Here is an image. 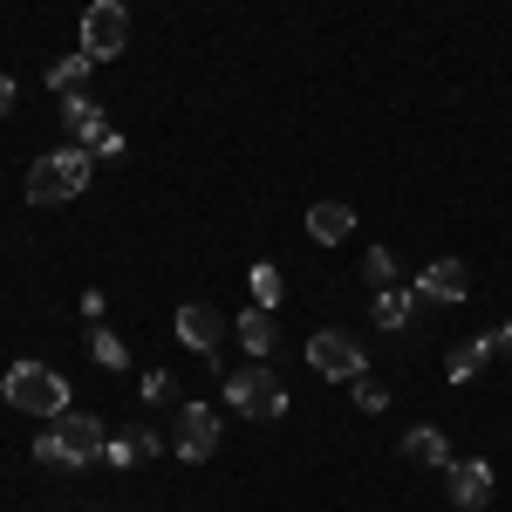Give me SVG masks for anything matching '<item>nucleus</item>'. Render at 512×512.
Wrapping results in <instances>:
<instances>
[{"instance_id":"f8f14e48","label":"nucleus","mask_w":512,"mask_h":512,"mask_svg":"<svg viewBox=\"0 0 512 512\" xmlns=\"http://www.w3.org/2000/svg\"><path fill=\"white\" fill-rule=\"evenodd\" d=\"M62 123H69V137H76L82 151H96V144L110 137V117H103V110H96L82 89H76V96H62Z\"/></svg>"},{"instance_id":"f3484780","label":"nucleus","mask_w":512,"mask_h":512,"mask_svg":"<svg viewBox=\"0 0 512 512\" xmlns=\"http://www.w3.org/2000/svg\"><path fill=\"white\" fill-rule=\"evenodd\" d=\"M239 349L246 355L274 349V308H246V315H239Z\"/></svg>"},{"instance_id":"b1692460","label":"nucleus","mask_w":512,"mask_h":512,"mask_svg":"<svg viewBox=\"0 0 512 512\" xmlns=\"http://www.w3.org/2000/svg\"><path fill=\"white\" fill-rule=\"evenodd\" d=\"M7 110H14V82L0 76V117H7Z\"/></svg>"},{"instance_id":"423d86ee","label":"nucleus","mask_w":512,"mask_h":512,"mask_svg":"<svg viewBox=\"0 0 512 512\" xmlns=\"http://www.w3.org/2000/svg\"><path fill=\"white\" fill-rule=\"evenodd\" d=\"M308 369H315V376H328V383H355L369 362H362V342H349L342 328H321L315 342H308Z\"/></svg>"},{"instance_id":"f03ea898","label":"nucleus","mask_w":512,"mask_h":512,"mask_svg":"<svg viewBox=\"0 0 512 512\" xmlns=\"http://www.w3.org/2000/svg\"><path fill=\"white\" fill-rule=\"evenodd\" d=\"M89 151L82 144H69V151H41L35 164H28V205H69V198H82L89 192Z\"/></svg>"},{"instance_id":"1a4fd4ad","label":"nucleus","mask_w":512,"mask_h":512,"mask_svg":"<svg viewBox=\"0 0 512 512\" xmlns=\"http://www.w3.org/2000/svg\"><path fill=\"white\" fill-rule=\"evenodd\" d=\"M444 478H451V506H465V512L492 506V465L485 458H451Z\"/></svg>"},{"instance_id":"412c9836","label":"nucleus","mask_w":512,"mask_h":512,"mask_svg":"<svg viewBox=\"0 0 512 512\" xmlns=\"http://www.w3.org/2000/svg\"><path fill=\"white\" fill-rule=\"evenodd\" d=\"M253 301H260V308L280 301V267H253Z\"/></svg>"},{"instance_id":"4be33fe9","label":"nucleus","mask_w":512,"mask_h":512,"mask_svg":"<svg viewBox=\"0 0 512 512\" xmlns=\"http://www.w3.org/2000/svg\"><path fill=\"white\" fill-rule=\"evenodd\" d=\"M355 403H362V410H383L390 390H383V383H369V376H355Z\"/></svg>"},{"instance_id":"20e7f679","label":"nucleus","mask_w":512,"mask_h":512,"mask_svg":"<svg viewBox=\"0 0 512 512\" xmlns=\"http://www.w3.org/2000/svg\"><path fill=\"white\" fill-rule=\"evenodd\" d=\"M226 403H233L239 417H253V424L287 417V390H280L274 369H233V376H226Z\"/></svg>"},{"instance_id":"9d476101","label":"nucleus","mask_w":512,"mask_h":512,"mask_svg":"<svg viewBox=\"0 0 512 512\" xmlns=\"http://www.w3.org/2000/svg\"><path fill=\"white\" fill-rule=\"evenodd\" d=\"M465 294H472L465 260H431V267L417 274V301H465Z\"/></svg>"},{"instance_id":"6e6552de","label":"nucleus","mask_w":512,"mask_h":512,"mask_svg":"<svg viewBox=\"0 0 512 512\" xmlns=\"http://www.w3.org/2000/svg\"><path fill=\"white\" fill-rule=\"evenodd\" d=\"M171 444H178V458H212V451H219V417H212V403H185Z\"/></svg>"},{"instance_id":"9b49d317","label":"nucleus","mask_w":512,"mask_h":512,"mask_svg":"<svg viewBox=\"0 0 512 512\" xmlns=\"http://www.w3.org/2000/svg\"><path fill=\"white\" fill-rule=\"evenodd\" d=\"M349 233H355V205L349 198H321V205H308V239H315V246H342Z\"/></svg>"},{"instance_id":"7ed1b4c3","label":"nucleus","mask_w":512,"mask_h":512,"mask_svg":"<svg viewBox=\"0 0 512 512\" xmlns=\"http://www.w3.org/2000/svg\"><path fill=\"white\" fill-rule=\"evenodd\" d=\"M0 396L14 403V410H28V417H62L69 410V376L62 369H48V362H14L7 376H0Z\"/></svg>"},{"instance_id":"a211bd4d","label":"nucleus","mask_w":512,"mask_h":512,"mask_svg":"<svg viewBox=\"0 0 512 512\" xmlns=\"http://www.w3.org/2000/svg\"><path fill=\"white\" fill-rule=\"evenodd\" d=\"M89 69H96V62H89V55H62V62H48V89H62V96H69V89H82V82H89Z\"/></svg>"},{"instance_id":"2eb2a0df","label":"nucleus","mask_w":512,"mask_h":512,"mask_svg":"<svg viewBox=\"0 0 512 512\" xmlns=\"http://www.w3.org/2000/svg\"><path fill=\"white\" fill-rule=\"evenodd\" d=\"M492 355H499V349H492V335H472V342H458V349L444 355V376H451V383H472Z\"/></svg>"},{"instance_id":"0eeeda50","label":"nucleus","mask_w":512,"mask_h":512,"mask_svg":"<svg viewBox=\"0 0 512 512\" xmlns=\"http://www.w3.org/2000/svg\"><path fill=\"white\" fill-rule=\"evenodd\" d=\"M171 328H178V342H185V349H192V355H212V349H219V342H226V315H219L212 301H185Z\"/></svg>"},{"instance_id":"dca6fc26","label":"nucleus","mask_w":512,"mask_h":512,"mask_svg":"<svg viewBox=\"0 0 512 512\" xmlns=\"http://www.w3.org/2000/svg\"><path fill=\"white\" fill-rule=\"evenodd\" d=\"M417 315V287H376V328H403Z\"/></svg>"},{"instance_id":"f257e3e1","label":"nucleus","mask_w":512,"mask_h":512,"mask_svg":"<svg viewBox=\"0 0 512 512\" xmlns=\"http://www.w3.org/2000/svg\"><path fill=\"white\" fill-rule=\"evenodd\" d=\"M110 451V431L89 417V410H62L48 431L35 437V465H48V472H69V465H96Z\"/></svg>"},{"instance_id":"aec40b11","label":"nucleus","mask_w":512,"mask_h":512,"mask_svg":"<svg viewBox=\"0 0 512 512\" xmlns=\"http://www.w3.org/2000/svg\"><path fill=\"white\" fill-rule=\"evenodd\" d=\"M89 355H96L103 369H130V349H123V342L110 335V328H103V321H96V335H89Z\"/></svg>"},{"instance_id":"6ab92c4d","label":"nucleus","mask_w":512,"mask_h":512,"mask_svg":"<svg viewBox=\"0 0 512 512\" xmlns=\"http://www.w3.org/2000/svg\"><path fill=\"white\" fill-rule=\"evenodd\" d=\"M362 280H369V287H396V253L390 246H369V253H362Z\"/></svg>"},{"instance_id":"39448f33","label":"nucleus","mask_w":512,"mask_h":512,"mask_svg":"<svg viewBox=\"0 0 512 512\" xmlns=\"http://www.w3.org/2000/svg\"><path fill=\"white\" fill-rule=\"evenodd\" d=\"M123 41H130V7L123 0H89L82 7V55L110 62V55H123Z\"/></svg>"},{"instance_id":"4468645a","label":"nucleus","mask_w":512,"mask_h":512,"mask_svg":"<svg viewBox=\"0 0 512 512\" xmlns=\"http://www.w3.org/2000/svg\"><path fill=\"white\" fill-rule=\"evenodd\" d=\"M403 458H410V465H437V472H444V465H451V444H444V431H437V424H417V431H403Z\"/></svg>"},{"instance_id":"5701e85b","label":"nucleus","mask_w":512,"mask_h":512,"mask_svg":"<svg viewBox=\"0 0 512 512\" xmlns=\"http://www.w3.org/2000/svg\"><path fill=\"white\" fill-rule=\"evenodd\" d=\"M492 349H499V355H506V362H512V321H506V328H499V335H492Z\"/></svg>"},{"instance_id":"ddd939ff","label":"nucleus","mask_w":512,"mask_h":512,"mask_svg":"<svg viewBox=\"0 0 512 512\" xmlns=\"http://www.w3.org/2000/svg\"><path fill=\"white\" fill-rule=\"evenodd\" d=\"M158 451H164V444H158V431H144V424H130V431H123V437H110V451H103V458L130 472V465H151Z\"/></svg>"}]
</instances>
